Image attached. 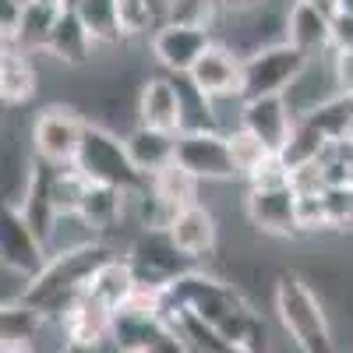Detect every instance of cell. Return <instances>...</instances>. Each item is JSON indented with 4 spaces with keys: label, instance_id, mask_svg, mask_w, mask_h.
I'll use <instances>...</instances> for the list:
<instances>
[{
    "label": "cell",
    "instance_id": "21",
    "mask_svg": "<svg viewBox=\"0 0 353 353\" xmlns=\"http://www.w3.org/2000/svg\"><path fill=\"white\" fill-rule=\"evenodd\" d=\"M198 184L201 181H198V176H191L181 163H170L166 170H159L152 181H149V191L159 201L166 223L176 212H184V209H191V205H198Z\"/></svg>",
    "mask_w": 353,
    "mask_h": 353
},
{
    "label": "cell",
    "instance_id": "5",
    "mask_svg": "<svg viewBox=\"0 0 353 353\" xmlns=\"http://www.w3.org/2000/svg\"><path fill=\"white\" fill-rule=\"evenodd\" d=\"M311 57H304L293 43H272L265 50H254L244 57V96L241 99H261V96H286L307 71Z\"/></svg>",
    "mask_w": 353,
    "mask_h": 353
},
{
    "label": "cell",
    "instance_id": "28",
    "mask_svg": "<svg viewBox=\"0 0 353 353\" xmlns=\"http://www.w3.org/2000/svg\"><path fill=\"white\" fill-rule=\"evenodd\" d=\"M219 8H223L219 0H173L166 25L209 28V32H212V21H216V11H219Z\"/></svg>",
    "mask_w": 353,
    "mask_h": 353
},
{
    "label": "cell",
    "instance_id": "29",
    "mask_svg": "<svg viewBox=\"0 0 353 353\" xmlns=\"http://www.w3.org/2000/svg\"><path fill=\"white\" fill-rule=\"evenodd\" d=\"M117 14H121L124 39H131V36H145L149 28H159L152 8L145 4V0H117Z\"/></svg>",
    "mask_w": 353,
    "mask_h": 353
},
{
    "label": "cell",
    "instance_id": "30",
    "mask_svg": "<svg viewBox=\"0 0 353 353\" xmlns=\"http://www.w3.org/2000/svg\"><path fill=\"white\" fill-rule=\"evenodd\" d=\"M325 209H329L332 230L353 226V188H329L325 191Z\"/></svg>",
    "mask_w": 353,
    "mask_h": 353
},
{
    "label": "cell",
    "instance_id": "25",
    "mask_svg": "<svg viewBox=\"0 0 353 353\" xmlns=\"http://www.w3.org/2000/svg\"><path fill=\"white\" fill-rule=\"evenodd\" d=\"M88 188H92V184H88L74 166L71 170H53L50 173V198H53L57 216H61V219H78Z\"/></svg>",
    "mask_w": 353,
    "mask_h": 353
},
{
    "label": "cell",
    "instance_id": "27",
    "mask_svg": "<svg viewBox=\"0 0 353 353\" xmlns=\"http://www.w3.org/2000/svg\"><path fill=\"white\" fill-rule=\"evenodd\" d=\"M226 138H230L233 159H237V170H241V176H248V181H251L254 173H261L265 166H269V163L276 159V156H272L269 149H265V145H261L251 131H244V128H237V131L226 134Z\"/></svg>",
    "mask_w": 353,
    "mask_h": 353
},
{
    "label": "cell",
    "instance_id": "31",
    "mask_svg": "<svg viewBox=\"0 0 353 353\" xmlns=\"http://www.w3.org/2000/svg\"><path fill=\"white\" fill-rule=\"evenodd\" d=\"M141 353H191L184 332L173 325V321H163V325L152 332V339L141 346Z\"/></svg>",
    "mask_w": 353,
    "mask_h": 353
},
{
    "label": "cell",
    "instance_id": "38",
    "mask_svg": "<svg viewBox=\"0 0 353 353\" xmlns=\"http://www.w3.org/2000/svg\"><path fill=\"white\" fill-rule=\"evenodd\" d=\"M343 11H346V14H353V0H343Z\"/></svg>",
    "mask_w": 353,
    "mask_h": 353
},
{
    "label": "cell",
    "instance_id": "24",
    "mask_svg": "<svg viewBox=\"0 0 353 353\" xmlns=\"http://www.w3.org/2000/svg\"><path fill=\"white\" fill-rule=\"evenodd\" d=\"M173 78V74H170ZM176 81V92H181V106H184V134H194V131H219V121H216V113H212V99L201 92V88L181 74V78H173Z\"/></svg>",
    "mask_w": 353,
    "mask_h": 353
},
{
    "label": "cell",
    "instance_id": "18",
    "mask_svg": "<svg viewBox=\"0 0 353 353\" xmlns=\"http://www.w3.org/2000/svg\"><path fill=\"white\" fill-rule=\"evenodd\" d=\"M176 138H181V134H163V131L141 128V124H134L124 134L128 156H131L134 170L145 176V181H152L159 170H166L170 163H176Z\"/></svg>",
    "mask_w": 353,
    "mask_h": 353
},
{
    "label": "cell",
    "instance_id": "13",
    "mask_svg": "<svg viewBox=\"0 0 353 353\" xmlns=\"http://www.w3.org/2000/svg\"><path fill=\"white\" fill-rule=\"evenodd\" d=\"M134 113L141 128H152L163 134H184V106H181L176 81L170 74L145 78V85L138 88Z\"/></svg>",
    "mask_w": 353,
    "mask_h": 353
},
{
    "label": "cell",
    "instance_id": "19",
    "mask_svg": "<svg viewBox=\"0 0 353 353\" xmlns=\"http://www.w3.org/2000/svg\"><path fill=\"white\" fill-rule=\"evenodd\" d=\"M36 88H39V71L28 50L4 46V53H0V99H4V106L8 110L25 106L36 96Z\"/></svg>",
    "mask_w": 353,
    "mask_h": 353
},
{
    "label": "cell",
    "instance_id": "26",
    "mask_svg": "<svg viewBox=\"0 0 353 353\" xmlns=\"http://www.w3.org/2000/svg\"><path fill=\"white\" fill-rule=\"evenodd\" d=\"M166 321H173V325L184 332L191 353H248L244 346H233V343H226L219 332H212L209 325H201V321H198L194 314H188V311H176V314H170Z\"/></svg>",
    "mask_w": 353,
    "mask_h": 353
},
{
    "label": "cell",
    "instance_id": "3",
    "mask_svg": "<svg viewBox=\"0 0 353 353\" xmlns=\"http://www.w3.org/2000/svg\"><path fill=\"white\" fill-rule=\"evenodd\" d=\"M272 304H276L286 339L301 353H336L325 307H321L318 293L301 272H279L272 286Z\"/></svg>",
    "mask_w": 353,
    "mask_h": 353
},
{
    "label": "cell",
    "instance_id": "33",
    "mask_svg": "<svg viewBox=\"0 0 353 353\" xmlns=\"http://www.w3.org/2000/svg\"><path fill=\"white\" fill-rule=\"evenodd\" d=\"M343 50H353V14L346 11L332 18V53H343Z\"/></svg>",
    "mask_w": 353,
    "mask_h": 353
},
{
    "label": "cell",
    "instance_id": "15",
    "mask_svg": "<svg viewBox=\"0 0 353 353\" xmlns=\"http://www.w3.org/2000/svg\"><path fill=\"white\" fill-rule=\"evenodd\" d=\"M166 237L173 241V248L181 251L184 258H191L194 265L201 258H209L219 244V223L212 216V209H205V205H191V209L176 212L170 223H166Z\"/></svg>",
    "mask_w": 353,
    "mask_h": 353
},
{
    "label": "cell",
    "instance_id": "10",
    "mask_svg": "<svg viewBox=\"0 0 353 353\" xmlns=\"http://www.w3.org/2000/svg\"><path fill=\"white\" fill-rule=\"evenodd\" d=\"M176 163H181L198 181H230L241 176L237 159H233L230 138L223 131H194L176 138Z\"/></svg>",
    "mask_w": 353,
    "mask_h": 353
},
{
    "label": "cell",
    "instance_id": "8",
    "mask_svg": "<svg viewBox=\"0 0 353 353\" xmlns=\"http://www.w3.org/2000/svg\"><path fill=\"white\" fill-rule=\"evenodd\" d=\"M0 258H4V272H14L25 283H32L53 258L50 248L39 241V233L18 212V205L8 201H4V216H0Z\"/></svg>",
    "mask_w": 353,
    "mask_h": 353
},
{
    "label": "cell",
    "instance_id": "40",
    "mask_svg": "<svg viewBox=\"0 0 353 353\" xmlns=\"http://www.w3.org/2000/svg\"><path fill=\"white\" fill-rule=\"evenodd\" d=\"M71 4H78V0H71Z\"/></svg>",
    "mask_w": 353,
    "mask_h": 353
},
{
    "label": "cell",
    "instance_id": "11",
    "mask_svg": "<svg viewBox=\"0 0 353 353\" xmlns=\"http://www.w3.org/2000/svg\"><path fill=\"white\" fill-rule=\"evenodd\" d=\"M216 39L209 28H188V25H163L152 32V57L156 64L181 78V74H191L194 64L201 61V53L209 50Z\"/></svg>",
    "mask_w": 353,
    "mask_h": 353
},
{
    "label": "cell",
    "instance_id": "7",
    "mask_svg": "<svg viewBox=\"0 0 353 353\" xmlns=\"http://www.w3.org/2000/svg\"><path fill=\"white\" fill-rule=\"evenodd\" d=\"M128 261L134 269L138 290H156V293H166L173 283H181L184 276H191L198 269L191 258H184L181 251L173 248V241L166 237V230H145L141 237L134 241Z\"/></svg>",
    "mask_w": 353,
    "mask_h": 353
},
{
    "label": "cell",
    "instance_id": "9",
    "mask_svg": "<svg viewBox=\"0 0 353 353\" xmlns=\"http://www.w3.org/2000/svg\"><path fill=\"white\" fill-rule=\"evenodd\" d=\"M244 212L251 226L269 233V237H297L301 233V194L293 184L248 188Z\"/></svg>",
    "mask_w": 353,
    "mask_h": 353
},
{
    "label": "cell",
    "instance_id": "1",
    "mask_svg": "<svg viewBox=\"0 0 353 353\" xmlns=\"http://www.w3.org/2000/svg\"><path fill=\"white\" fill-rule=\"evenodd\" d=\"M176 311L194 314L201 325H209L233 346H244L248 353H269L265 321L254 314V307L244 301L237 286H230L216 276H205L194 269L181 283H173L163 293V314L170 318Z\"/></svg>",
    "mask_w": 353,
    "mask_h": 353
},
{
    "label": "cell",
    "instance_id": "17",
    "mask_svg": "<svg viewBox=\"0 0 353 353\" xmlns=\"http://www.w3.org/2000/svg\"><path fill=\"white\" fill-rule=\"evenodd\" d=\"M286 43H293L311 61L321 53H332V18L311 0H293L286 14Z\"/></svg>",
    "mask_w": 353,
    "mask_h": 353
},
{
    "label": "cell",
    "instance_id": "4",
    "mask_svg": "<svg viewBox=\"0 0 353 353\" xmlns=\"http://www.w3.org/2000/svg\"><path fill=\"white\" fill-rule=\"evenodd\" d=\"M74 170L85 176L88 184L113 188V191H124V194H138V191L149 188V181L134 170L124 138H117L113 131H106L99 124L85 128V141H81Z\"/></svg>",
    "mask_w": 353,
    "mask_h": 353
},
{
    "label": "cell",
    "instance_id": "6",
    "mask_svg": "<svg viewBox=\"0 0 353 353\" xmlns=\"http://www.w3.org/2000/svg\"><path fill=\"white\" fill-rule=\"evenodd\" d=\"M85 128H88V121L74 106L53 103V106L39 110L36 121H32V152H36V159L53 166V170H71L78 163V152H81Z\"/></svg>",
    "mask_w": 353,
    "mask_h": 353
},
{
    "label": "cell",
    "instance_id": "39",
    "mask_svg": "<svg viewBox=\"0 0 353 353\" xmlns=\"http://www.w3.org/2000/svg\"><path fill=\"white\" fill-rule=\"evenodd\" d=\"M18 4H21V8H28V4H36V0H18Z\"/></svg>",
    "mask_w": 353,
    "mask_h": 353
},
{
    "label": "cell",
    "instance_id": "23",
    "mask_svg": "<svg viewBox=\"0 0 353 353\" xmlns=\"http://www.w3.org/2000/svg\"><path fill=\"white\" fill-rule=\"evenodd\" d=\"M74 11L85 21V28H88V36H92L96 46H117L124 39L121 14H117V0H78Z\"/></svg>",
    "mask_w": 353,
    "mask_h": 353
},
{
    "label": "cell",
    "instance_id": "22",
    "mask_svg": "<svg viewBox=\"0 0 353 353\" xmlns=\"http://www.w3.org/2000/svg\"><path fill=\"white\" fill-rule=\"evenodd\" d=\"M128 198H134V194H124V191H113V188L92 184V188H88V194H85V201H81L78 219H81L88 230H92V233H103V230H110V226L121 223Z\"/></svg>",
    "mask_w": 353,
    "mask_h": 353
},
{
    "label": "cell",
    "instance_id": "37",
    "mask_svg": "<svg viewBox=\"0 0 353 353\" xmlns=\"http://www.w3.org/2000/svg\"><path fill=\"white\" fill-rule=\"evenodd\" d=\"M346 188H353V159H350V170H346Z\"/></svg>",
    "mask_w": 353,
    "mask_h": 353
},
{
    "label": "cell",
    "instance_id": "16",
    "mask_svg": "<svg viewBox=\"0 0 353 353\" xmlns=\"http://www.w3.org/2000/svg\"><path fill=\"white\" fill-rule=\"evenodd\" d=\"M81 293H85L88 301L103 304L106 311L121 314V311L134 301V293H138V279H134L131 261L113 254L110 261H103L99 269L92 272V279L85 283V290H81Z\"/></svg>",
    "mask_w": 353,
    "mask_h": 353
},
{
    "label": "cell",
    "instance_id": "12",
    "mask_svg": "<svg viewBox=\"0 0 353 353\" xmlns=\"http://www.w3.org/2000/svg\"><path fill=\"white\" fill-rule=\"evenodd\" d=\"M297 124V113H293L286 96H261V99H244L241 106V128L251 131L272 156H279L286 149V141Z\"/></svg>",
    "mask_w": 353,
    "mask_h": 353
},
{
    "label": "cell",
    "instance_id": "35",
    "mask_svg": "<svg viewBox=\"0 0 353 353\" xmlns=\"http://www.w3.org/2000/svg\"><path fill=\"white\" fill-rule=\"evenodd\" d=\"M0 353H39L28 339H4V346H0Z\"/></svg>",
    "mask_w": 353,
    "mask_h": 353
},
{
    "label": "cell",
    "instance_id": "34",
    "mask_svg": "<svg viewBox=\"0 0 353 353\" xmlns=\"http://www.w3.org/2000/svg\"><path fill=\"white\" fill-rule=\"evenodd\" d=\"M219 4H223V11H230L233 18H237V14H254V11H261L269 0H219Z\"/></svg>",
    "mask_w": 353,
    "mask_h": 353
},
{
    "label": "cell",
    "instance_id": "14",
    "mask_svg": "<svg viewBox=\"0 0 353 353\" xmlns=\"http://www.w3.org/2000/svg\"><path fill=\"white\" fill-rule=\"evenodd\" d=\"M209 99L244 96V57L233 53L226 43H212L201 53V61L188 74Z\"/></svg>",
    "mask_w": 353,
    "mask_h": 353
},
{
    "label": "cell",
    "instance_id": "20",
    "mask_svg": "<svg viewBox=\"0 0 353 353\" xmlns=\"http://www.w3.org/2000/svg\"><path fill=\"white\" fill-rule=\"evenodd\" d=\"M92 46L96 43H92V36H88L85 21L78 18L74 4L64 8L61 18H57V25H53L50 39H46V53L57 57V61L68 64V68H81V64H88V57H92Z\"/></svg>",
    "mask_w": 353,
    "mask_h": 353
},
{
    "label": "cell",
    "instance_id": "36",
    "mask_svg": "<svg viewBox=\"0 0 353 353\" xmlns=\"http://www.w3.org/2000/svg\"><path fill=\"white\" fill-rule=\"evenodd\" d=\"M145 4L152 8V14H156V21H159V28H163V25H166V18H170L173 0H145Z\"/></svg>",
    "mask_w": 353,
    "mask_h": 353
},
{
    "label": "cell",
    "instance_id": "2",
    "mask_svg": "<svg viewBox=\"0 0 353 353\" xmlns=\"http://www.w3.org/2000/svg\"><path fill=\"white\" fill-rule=\"evenodd\" d=\"M110 258H113V251L99 241L57 251L46 269L32 283H25V290L14 301H4V304H21V307H32L39 314H61L64 318L68 307L81 297V290H85L88 279H92V272Z\"/></svg>",
    "mask_w": 353,
    "mask_h": 353
},
{
    "label": "cell",
    "instance_id": "32",
    "mask_svg": "<svg viewBox=\"0 0 353 353\" xmlns=\"http://www.w3.org/2000/svg\"><path fill=\"white\" fill-rule=\"evenodd\" d=\"M332 57V78H336V92L343 99H353V50H343V53H329Z\"/></svg>",
    "mask_w": 353,
    "mask_h": 353
}]
</instances>
